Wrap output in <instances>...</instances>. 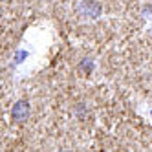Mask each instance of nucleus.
<instances>
[{
	"mask_svg": "<svg viewBox=\"0 0 152 152\" xmlns=\"http://www.w3.org/2000/svg\"><path fill=\"white\" fill-rule=\"evenodd\" d=\"M77 13L83 17H90V18H97L101 13V6L95 0H83L77 4Z\"/></svg>",
	"mask_w": 152,
	"mask_h": 152,
	"instance_id": "obj_1",
	"label": "nucleus"
},
{
	"mask_svg": "<svg viewBox=\"0 0 152 152\" xmlns=\"http://www.w3.org/2000/svg\"><path fill=\"white\" fill-rule=\"evenodd\" d=\"M11 117L15 119L17 123H22L29 117V103L28 101H18L13 104V110H11Z\"/></svg>",
	"mask_w": 152,
	"mask_h": 152,
	"instance_id": "obj_2",
	"label": "nucleus"
}]
</instances>
